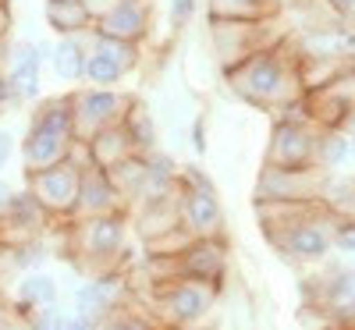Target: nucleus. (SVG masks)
Returning <instances> with one entry per match:
<instances>
[{"label":"nucleus","instance_id":"nucleus-1","mask_svg":"<svg viewBox=\"0 0 355 330\" xmlns=\"http://www.w3.org/2000/svg\"><path fill=\"white\" fill-rule=\"evenodd\" d=\"M299 61H302V53L291 50L288 40H281L277 46L256 50V53L245 57V61L227 68L224 82L239 100H245V103H252L266 114H281L284 107L302 100Z\"/></svg>","mask_w":355,"mask_h":330},{"label":"nucleus","instance_id":"nucleus-2","mask_svg":"<svg viewBox=\"0 0 355 330\" xmlns=\"http://www.w3.org/2000/svg\"><path fill=\"white\" fill-rule=\"evenodd\" d=\"M68 224H71L64 231L68 256L78 270H85L89 277L125 270L121 256L128 252V214L85 217V220H68Z\"/></svg>","mask_w":355,"mask_h":330},{"label":"nucleus","instance_id":"nucleus-3","mask_svg":"<svg viewBox=\"0 0 355 330\" xmlns=\"http://www.w3.org/2000/svg\"><path fill=\"white\" fill-rule=\"evenodd\" d=\"M78 149L75 132H71V110H68V93L43 100L33 117H28V128L21 139V174L28 171H43L68 160Z\"/></svg>","mask_w":355,"mask_h":330},{"label":"nucleus","instance_id":"nucleus-4","mask_svg":"<svg viewBox=\"0 0 355 330\" xmlns=\"http://www.w3.org/2000/svg\"><path fill=\"white\" fill-rule=\"evenodd\" d=\"M220 288L196 281V277H167L157 288H150V302L160 320V327L178 330V327H196L202 316L217 306Z\"/></svg>","mask_w":355,"mask_h":330},{"label":"nucleus","instance_id":"nucleus-5","mask_svg":"<svg viewBox=\"0 0 355 330\" xmlns=\"http://www.w3.org/2000/svg\"><path fill=\"white\" fill-rule=\"evenodd\" d=\"M135 93L125 89H96V85H82L68 93V110H71V132L75 142L85 146L96 132L121 125V117L128 114Z\"/></svg>","mask_w":355,"mask_h":330},{"label":"nucleus","instance_id":"nucleus-6","mask_svg":"<svg viewBox=\"0 0 355 330\" xmlns=\"http://www.w3.org/2000/svg\"><path fill=\"white\" fill-rule=\"evenodd\" d=\"M82 164H85V149L78 146L68 160L43 167V171H28L25 174V192L33 196L53 220H68L71 209H75V199H78Z\"/></svg>","mask_w":355,"mask_h":330},{"label":"nucleus","instance_id":"nucleus-7","mask_svg":"<svg viewBox=\"0 0 355 330\" xmlns=\"http://www.w3.org/2000/svg\"><path fill=\"white\" fill-rule=\"evenodd\" d=\"M178 220L192 238H217L224 227V209L214 182L202 171H178Z\"/></svg>","mask_w":355,"mask_h":330},{"label":"nucleus","instance_id":"nucleus-8","mask_svg":"<svg viewBox=\"0 0 355 330\" xmlns=\"http://www.w3.org/2000/svg\"><path fill=\"white\" fill-rule=\"evenodd\" d=\"M277 18H259V21H220V18H210V40H214V53H217L220 68L227 71L239 61H245L249 53L277 46L281 40H288L281 28H274Z\"/></svg>","mask_w":355,"mask_h":330},{"label":"nucleus","instance_id":"nucleus-9","mask_svg":"<svg viewBox=\"0 0 355 330\" xmlns=\"http://www.w3.org/2000/svg\"><path fill=\"white\" fill-rule=\"evenodd\" d=\"M316 139H320V125H313L306 114L277 117L263 164L266 167H316Z\"/></svg>","mask_w":355,"mask_h":330},{"label":"nucleus","instance_id":"nucleus-10","mask_svg":"<svg viewBox=\"0 0 355 330\" xmlns=\"http://www.w3.org/2000/svg\"><path fill=\"white\" fill-rule=\"evenodd\" d=\"M142 64V43H121L89 33V61H85V82L96 89H117L132 71Z\"/></svg>","mask_w":355,"mask_h":330},{"label":"nucleus","instance_id":"nucleus-11","mask_svg":"<svg viewBox=\"0 0 355 330\" xmlns=\"http://www.w3.org/2000/svg\"><path fill=\"white\" fill-rule=\"evenodd\" d=\"M327 171L320 167H266L256 182V202H320Z\"/></svg>","mask_w":355,"mask_h":330},{"label":"nucleus","instance_id":"nucleus-12","mask_svg":"<svg viewBox=\"0 0 355 330\" xmlns=\"http://www.w3.org/2000/svg\"><path fill=\"white\" fill-rule=\"evenodd\" d=\"M46 46L43 43H15L8 46V61H4V93L8 103H28L40 96L43 85V64H46Z\"/></svg>","mask_w":355,"mask_h":330},{"label":"nucleus","instance_id":"nucleus-13","mask_svg":"<svg viewBox=\"0 0 355 330\" xmlns=\"http://www.w3.org/2000/svg\"><path fill=\"white\" fill-rule=\"evenodd\" d=\"M114 214H132L128 202L121 199L110 185L107 171L93 167V164H82V182H78V199H75V209L68 220H85V217H114Z\"/></svg>","mask_w":355,"mask_h":330},{"label":"nucleus","instance_id":"nucleus-14","mask_svg":"<svg viewBox=\"0 0 355 330\" xmlns=\"http://www.w3.org/2000/svg\"><path fill=\"white\" fill-rule=\"evenodd\" d=\"M153 28V0H117L96 21L93 33L121 43H142Z\"/></svg>","mask_w":355,"mask_h":330},{"label":"nucleus","instance_id":"nucleus-15","mask_svg":"<svg viewBox=\"0 0 355 330\" xmlns=\"http://www.w3.org/2000/svg\"><path fill=\"white\" fill-rule=\"evenodd\" d=\"M178 266V277H196V281H206L220 288L224 274H227V245L224 238H196V242L174 259Z\"/></svg>","mask_w":355,"mask_h":330},{"label":"nucleus","instance_id":"nucleus-16","mask_svg":"<svg viewBox=\"0 0 355 330\" xmlns=\"http://www.w3.org/2000/svg\"><path fill=\"white\" fill-rule=\"evenodd\" d=\"M132 298V288H128V274L125 270H114V274H96L75 288V313L82 316H103L107 309L121 306Z\"/></svg>","mask_w":355,"mask_h":330},{"label":"nucleus","instance_id":"nucleus-17","mask_svg":"<svg viewBox=\"0 0 355 330\" xmlns=\"http://www.w3.org/2000/svg\"><path fill=\"white\" fill-rule=\"evenodd\" d=\"M82 149H85V160L93 164V167H100V171H110V167H117L121 160H128V157H135V153H139L135 142L128 139V132H125L121 125L96 132V135L89 139Z\"/></svg>","mask_w":355,"mask_h":330},{"label":"nucleus","instance_id":"nucleus-18","mask_svg":"<svg viewBox=\"0 0 355 330\" xmlns=\"http://www.w3.org/2000/svg\"><path fill=\"white\" fill-rule=\"evenodd\" d=\"M85 61H89V33L85 36H57L53 50L46 53V64L61 82H85Z\"/></svg>","mask_w":355,"mask_h":330},{"label":"nucleus","instance_id":"nucleus-19","mask_svg":"<svg viewBox=\"0 0 355 330\" xmlns=\"http://www.w3.org/2000/svg\"><path fill=\"white\" fill-rule=\"evenodd\" d=\"M43 18L53 36H85L93 33V15H89L85 0H46Z\"/></svg>","mask_w":355,"mask_h":330},{"label":"nucleus","instance_id":"nucleus-20","mask_svg":"<svg viewBox=\"0 0 355 330\" xmlns=\"http://www.w3.org/2000/svg\"><path fill=\"white\" fill-rule=\"evenodd\" d=\"M206 15L220 21H259L277 18L281 4L277 0H206Z\"/></svg>","mask_w":355,"mask_h":330},{"label":"nucleus","instance_id":"nucleus-21","mask_svg":"<svg viewBox=\"0 0 355 330\" xmlns=\"http://www.w3.org/2000/svg\"><path fill=\"white\" fill-rule=\"evenodd\" d=\"M46 306H57V281L46 277V274H25V277L18 281V291H15V309H18V316L25 320L28 313L46 309Z\"/></svg>","mask_w":355,"mask_h":330},{"label":"nucleus","instance_id":"nucleus-22","mask_svg":"<svg viewBox=\"0 0 355 330\" xmlns=\"http://www.w3.org/2000/svg\"><path fill=\"white\" fill-rule=\"evenodd\" d=\"M316 291H320L316 306L327 316H334L341 306H348L355 298V270H331V277L323 284H316Z\"/></svg>","mask_w":355,"mask_h":330},{"label":"nucleus","instance_id":"nucleus-23","mask_svg":"<svg viewBox=\"0 0 355 330\" xmlns=\"http://www.w3.org/2000/svg\"><path fill=\"white\" fill-rule=\"evenodd\" d=\"M121 128L128 132V139L135 142L139 153H150V149H157V121H153L150 107H146L139 96L132 100L128 114L121 117Z\"/></svg>","mask_w":355,"mask_h":330},{"label":"nucleus","instance_id":"nucleus-24","mask_svg":"<svg viewBox=\"0 0 355 330\" xmlns=\"http://www.w3.org/2000/svg\"><path fill=\"white\" fill-rule=\"evenodd\" d=\"M352 157V139L345 128H320V139H316V167L334 174L345 160Z\"/></svg>","mask_w":355,"mask_h":330},{"label":"nucleus","instance_id":"nucleus-25","mask_svg":"<svg viewBox=\"0 0 355 330\" xmlns=\"http://www.w3.org/2000/svg\"><path fill=\"white\" fill-rule=\"evenodd\" d=\"M96 330H157V323L139 309H128V302H121L96 316Z\"/></svg>","mask_w":355,"mask_h":330},{"label":"nucleus","instance_id":"nucleus-26","mask_svg":"<svg viewBox=\"0 0 355 330\" xmlns=\"http://www.w3.org/2000/svg\"><path fill=\"white\" fill-rule=\"evenodd\" d=\"M68 313L57 309V306H46V309H36L25 316V330H68Z\"/></svg>","mask_w":355,"mask_h":330},{"label":"nucleus","instance_id":"nucleus-27","mask_svg":"<svg viewBox=\"0 0 355 330\" xmlns=\"http://www.w3.org/2000/svg\"><path fill=\"white\" fill-rule=\"evenodd\" d=\"M331 245L338 252H355V217H334L331 224Z\"/></svg>","mask_w":355,"mask_h":330},{"label":"nucleus","instance_id":"nucleus-28","mask_svg":"<svg viewBox=\"0 0 355 330\" xmlns=\"http://www.w3.org/2000/svg\"><path fill=\"white\" fill-rule=\"evenodd\" d=\"M327 8L338 15L341 33H355V0H327Z\"/></svg>","mask_w":355,"mask_h":330},{"label":"nucleus","instance_id":"nucleus-29","mask_svg":"<svg viewBox=\"0 0 355 330\" xmlns=\"http://www.w3.org/2000/svg\"><path fill=\"white\" fill-rule=\"evenodd\" d=\"M192 15H196V0H171V21H174V28H182Z\"/></svg>","mask_w":355,"mask_h":330},{"label":"nucleus","instance_id":"nucleus-30","mask_svg":"<svg viewBox=\"0 0 355 330\" xmlns=\"http://www.w3.org/2000/svg\"><path fill=\"white\" fill-rule=\"evenodd\" d=\"M8 36H11V11L8 4H0V68L8 61Z\"/></svg>","mask_w":355,"mask_h":330},{"label":"nucleus","instance_id":"nucleus-31","mask_svg":"<svg viewBox=\"0 0 355 330\" xmlns=\"http://www.w3.org/2000/svg\"><path fill=\"white\" fill-rule=\"evenodd\" d=\"M192 149L199 157L206 153V121H202V117H196V125H192Z\"/></svg>","mask_w":355,"mask_h":330},{"label":"nucleus","instance_id":"nucleus-32","mask_svg":"<svg viewBox=\"0 0 355 330\" xmlns=\"http://www.w3.org/2000/svg\"><path fill=\"white\" fill-rule=\"evenodd\" d=\"M11 153H15V135H11V132H0V171L8 167Z\"/></svg>","mask_w":355,"mask_h":330},{"label":"nucleus","instance_id":"nucleus-33","mask_svg":"<svg viewBox=\"0 0 355 330\" xmlns=\"http://www.w3.org/2000/svg\"><path fill=\"white\" fill-rule=\"evenodd\" d=\"M68 330H96V320H93V316H82V313H75V316L68 320Z\"/></svg>","mask_w":355,"mask_h":330},{"label":"nucleus","instance_id":"nucleus-34","mask_svg":"<svg viewBox=\"0 0 355 330\" xmlns=\"http://www.w3.org/2000/svg\"><path fill=\"white\" fill-rule=\"evenodd\" d=\"M117 4V0H85V8H89V15H93V21L107 11V8H114Z\"/></svg>","mask_w":355,"mask_h":330},{"label":"nucleus","instance_id":"nucleus-35","mask_svg":"<svg viewBox=\"0 0 355 330\" xmlns=\"http://www.w3.org/2000/svg\"><path fill=\"white\" fill-rule=\"evenodd\" d=\"M11 196H15V189L4 182V177H0V214H4V206L11 202Z\"/></svg>","mask_w":355,"mask_h":330},{"label":"nucleus","instance_id":"nucleus-36","mask_svg":"<svg viewBox=\"0 0 355 330\" xmlns=\"http://www.w3.org/2000/svg\"><path fill=\"white\" fill-rule=\"evenodd\" d=\"M341 43H345V50H348V61L355 64V33H345V36H341Z\"/></svg>","mask_w":355,"mask_h":330},{"label":"nucleus","instance_id":"nucleus-37","mask_svg":"<svg viewBox=\"0 0 355 330\" xmlns=\"http://www.w3.org/2000/svg\"><path fill=\"white\" fill-rule=\"evenodd\" d=\"M341 128H345V132H348V135H355V110H352V114H348V121H345V125H341Z\"/></svg>","mask_w":355,"mask_h":330},{"label":"nucleus","instance_id":"nucleus-38","mask_svg":"<svg viewBox=\"0 0 355 330\" xmlns=\"http://www.w3.org/2000/svg\"><path fill=\"white\" fill-rule=\"evenodd\" d=\"M8 103V93H4V71H0V107Z\"/></svg>","mask_w":355,"mask_h":330},{"label":"nucleus","instance_id":"nucleus-39","mask_svg":"<svg viewBox=\"0 0 355 330\" xmlns=\"http://www.w3.org/2000/svg\"><path fill=\"white\" fill-rule=\"evenodd\" d=\"M327 330H352V327H345V323H331Z\"/></svg>","mask_w":355,"mask_h":330},{"label":"nucleus","instance_id":"nucleus-40","mask_svg":"<svg viewBox=\"0 0 355 330\" xmlns=\"http://www.w3.org/2000/svg\"><path fill=\"white\" fill-rule=\"evenodd\" d=\"M348 160H355V142H352V157H348Z\"/></svg>","mask_w":355,"mask_h":330},{"label":"nucleus","instance_id":"nucleus-41","mask_svg":"<svg viewBox=\"0 0 355 330\" xmlns=\"http://www.w3.org/2000/svg\"><path fill=\"white\" fill-rule=\"evenodd\" d=\"M0 4H8V0H0Z\"/></svg>","mask_w":355,"mask_h":330}]
</instances>
